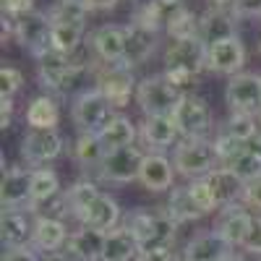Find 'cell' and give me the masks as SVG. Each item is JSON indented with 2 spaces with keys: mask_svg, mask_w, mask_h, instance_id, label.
Listing matches in <instances>:
<instances>
[{
  "mask_svg": "<svg viewBox=\"0 0 261 261\" xmlns=\"http://www.w3.org/2000/svg\"><path fill=\"white\" fill-rule=\"evenodd\" d=\"M225 102L230 113H261V76L258 73H235L225 86Z\"/></svg>",
  "mask_w": 261,
  "mask_h": 261,
  "instance_id": "obj_11",
  "label": "cell"
},
{
  "mask_svg": "<svg viewBox=\"0 0 261 261\" xmlns=\"http://www.w3.org/2000/svg\"><path fill=\"white\" fill-rule=\"evenodd\" d=\"M165 60V76L170 84H175L180 92L199 79V73L206 68V45L199 37L191 39H170V45L162 55Z\"/></svg>",
  "mask_w": 261,
  "mask_h": 261,
  "instance_id": "obj_1",
  "label": "cell"
},
{
  "mask_svg": "<svg viewBox=\"0 0 261 261\" xmlns=\"http://www.w3.org/2000/svg\"><path fill=\"white\" fill-rule=\"evenodd\" d=\"M94 81L97 89L107 97L113 107H125L130 102V97L136 94V79L130 65L125 63H102L94 68Z\"/></svg>",
  "mask_w": 261,
  "mask_h": 261,
  "instance_id": "obj_7",
  "label": "cell"
},
{
  "mask_svg": "<svg viewBox=\"0 0 261 261\" xmlns=\"http://www.w3.org/2000/svg\"><path fill=\"white\" fill-rule=\"evenodd\" d=\"M11 120H13V99L3 97V99H0V128L8 130Z\"/></svg>",
  "mask_w": 261,
  "mask_h": 261,
  "instance_id": "obj_47",
  "label": "cell"
},
{
  "mask_svg": "<svg viewBox=\"0 0 261 261\" xmlns=\"http://www.w3.org/2000/svg\"><path fill=\"white\" fill-rule=\"evenodd\" d=\"M227 134H232L235 139H241V141H253L258 139V115H251V113H230V118L225 120V128Z\"/></svg>",
  "mask_w": 261,
  "mask_h": 261,
  "instance_id": "obj_35",
  "label": "cell"
},
{
  "mask_svg": "<svg viewBox=\"0 0 261 261\" xmlns=\"http://www.w3.org/2000/svg\"><path fill=\"white\" fill-rule=\"evenodd\" d=\"M186 92H180L175 84H170L165 73L146 76L136 86V102L141 107L144 118L149 115H172L178 110V105L183 102Z\"/></svg>",
  "mask_w": 261,
  "mask_h": 261,
  "instance_id": "obj_4",
  "label": "cell"
},
{
  "mask_svg": "<svg viewBox=\"0 0 261 261\" xmlns=\"http://www.w3.org/2000/svg\"><path fill=\"white\" fill-rule=\"evenodd\" d=\"M99 193H102V191H99L92 180H79V183H73L68 191H65V196H68V206H71V217H76V220H79V214L89 206Z\"/></svg>",
  "mask_w": 261,
  "mask_h": 261,
  "instance_id": "obj_37",
  "label": "cell"
},
{
  "mask_svg": "<svg viewBox=\"0 0 261 261\" xmlns=\"http://www.w3.org/2000/svg\"><path fill=\"white\" fill-rule=\"evenodd\" d=\"M222 261H246V256H243V253H235V251H230Z\"/></svg>",
  "mask_w": 261,
  "mask_h": 261,
  "instance_id": "obj_50",
  "label": "cell"
},
{
  "mask_svg": "<svg viewBox=\"0 0 261 261\" xmlns=\"http://www.w3.org/2000/svg\"><path fill=\"white\" fill-rule=\"evenodd\" d=\"M99 141H102V146L107 151L123 149V146H134V141H136V123L130 118H125V115H115L99 134Z\"/></svg>",
  "mask_w": 261,
  "mask_h": 261,
  "instance_id": "obj_31",
  "label": "cell"
},
{
  "mask_svg": "<svg viewBox=\"0 0 261 261\" xmlns=\"http://www.w3.org/2000/svg\"><path fill=\"white\" fill-rule=\"evenodd\" d=\"M172 165H175V172L188 180H199L206 178L209 172H214L220 167V160H217L214 144L206 139H183L180 144H175V151H172Z\"/></svg>",
  "mask_w": 261,
  "mask_h": 261,
  "instance_id": "obj_3",
  "label": "cell"
},
{
  "mask_svg": "<svg viewBox=\"0 0 261 261\" xmlns=\"http://www.w3.org/2000/svg\"><path fill=\"white\" fill-rule=\"evenodd\" d=\"M209 3V8H220V11H227V8H232V3L235 0H206Z\"/></svg>",
  "mask_w": 261,
  "mask_h": 261,
  "instance_id": "obj_49",
  "label": "cell"
},
{
  "mask_svg": "<svg viewBox=\"0 0 261 261\" xmlns=\"http://www.w3.org/2000/svg\"><path fill=\"white\" fill-rule=\"evenodd\" d=\"M79 222H81V227H92V230H99V232H110L120 222V204L113 199L110 193H99L97 199L79 214Z\"/></svg>",
  "mask_w": 261,
  "mask_h": 261,
  "instance_id": "obj_16",
  "label": "cell"
},
{
  "mask_svg": "<svg viewBox=\"0 0 261 261\" xmlns=\"http://www.w3.org/2000/svg\"><path fill=\"white\" fill-rule=\"evenodd\" d=\"M24 86V73H21L16 65H3L0 68V94L13 99V94Z\"/></svg>",
  "mask_w": 261,
  "mask_h": 261,
  "instance_id": "obj_39",
  "label": "cell"
},
{
  "mask_svg": "<svg viewBox=\"0 0 261 261\" xmlns=\"http://www.w3.org/2000/svg\"><path fill=\"white\" fill-rule=\"evenodd\" d=\"M230 11L235 18H256L261 16V0H235Z\"/></svg>",
  "mask_w": 261,
  "mask_h": 261,
  "instance_id": "obj_42",
  "label": "cell"
},
{
  "mask_svg": "<svg viewBox=\"0 0 261 261\" xmlns=\"http://www.w3.org/2000/svg\"><path fill=\"white\" fill-rule=\"evenodd\" d=\"M167 34H170V39H191V37H199V16H196L188 6L180 8L175 16L170 18Z\"/></svg>",
  "mask_w": 261,
  "mask_h": 261,
  "instance_id": "obj_38",
  "label": "cell"
},
{
  "mask_svg": "<svg viewBox=\"0 0 261 261\" xmlns=\"http://www.w3.org/2000/svg\"><path fill=\"white\" fill-rule=\"evenodd\" d=\"M32 232L34 220L32 212L24 209H3V220H0V241L3 248H27L32 246Z\"/></svg>",
  "mask_w": 261,
  "mask_h": 261,
  "instance_id": "obj_15",
  "label": "cell"
},
{
  "mask_svg": "<svg viewBox=\"0 0 261 261\" xmlns=\"http://www.w3.org/2000/svg\"><path fill=\"white\" fill-rule=\"evenodd\" d=\"M92 50L99 63H123L125 58V27L102 24L92 32Z\"/></svg>",
  "mask_w": 261,
  "mask_h": 261,
  "instance_id": "obj_20",
  "label": "cell"
},
{
  "mask_svg": "<svg viewBox=\"0 0 261 261\" xmlns=\"http://www.w3.org/2000/svg\"><path fill=\"white\" fill-rule=\"evenodd\" d=\"M172 118H175V125L183 139H206V134L214 128V115L206 99L196 94H186Z\"/></svg>",
  "mask_w": 261,
  "mask_h": 261,
  "instance_id": "obj_9",
  "label": "cell"
},
{
  "mask_svg": "<svg viewBox=\"0 0 261 261\" xmlns=\"http://www.w3.org/2000/svg\"><path fill=\"white\" fill-rule=\"evenodd\" d=\"M172 178H175V165H172L165 154L160 151H151V154L144 157V165H141V175H139V183L151 191V193H162V191H172Z\"/></svg>",
  "mask_w": 261,
  "mask_h": 261,
  "instance_id": "obj_19",
  "label": "cell"
},
{
  "mask_svg": "<svg viewBox=\"0 0 261 261\" xmlns=\"http://www.w3.org/2000/svg\"><path fill=\"white\" fill-rule=\"evenodd\" d=\"M139 253H141V246L136 241V235L130 232L125 225L107 232L102 261H136Z\"/></svg>",
  "mask_w": 261,
  "mask_h": 261,
  "instance_id": "obj_27",
  "label": "cell"
},
{
  "mask_svg": "<svg viewBox=\"0 0 261 261\" xmlns=\"http://www.w3.org/2000/svg\"><path fill=\"white\" fill-rule=\"evenodd\" d=\"M34 11V0H3V18L18 21Z\"/></svg>",
  "mask_w": 261,
  "mask_h": 261,
  "instance_id": "obj_41",
  "label": "cell"
},
{
  "mask_svg": "<svg viewBox=\"0 0 261 261\" xmlns=\"http://www.w3.org/2000/svg\"><path fill=\"white\" fill-rule=\"evenodd\" d=\"M144 157L139 146H123V149H113L107 151L105 160L99 162V178L110 180V183H134L141 175V165Z\"/></svg>",
  "mask_w": 261,
  "mask_h": 261,
  "instance_id": "obj_10",
  "label": "cell"
},
{
  "mask_svg": "<svg viewBox=\"0 0 261 261\" xmlns=\"http://www.w3.org/2000/svg\"><path fill=\"white\" fill-rule=\"evenodd\" d=\"M3 261H37V256L29 246L27 248H8L3 253Z\"/></svg>",
  "mask_w": 261,
  "mask_h": 261,
  "instance_id": "obj_46",
  "label": "cell"
},
{
  "mask_svg": "<svg viewBox=\"0 0 261 261\" xmlns=\"http://www.w3.org/2000/svg\"><path fill=\"white\" fill-rule=\"evenodd\" d=\"M11 37H16L18 45L24 50H29L39 60L42 55H47L53 50V21H50L47 13L32 11L24 18L13 21V34Z\"/></svg>",
  "mask_w": 261,
  "mask_h": 261,
  "instance_id": "obj_8",
  "label": "cell"
},
{
  "mask_svg": "<svg viewBox=\"0 0 261 261\" xmlns=\"http://www.w3.org/2000/svg\"><path fill=\"white\" fill-rule=\"evenodd\" d=\"M154 50H157V32L136 27V24L125 27V58H123L125 65L134 68V65L146 63L154 55Z\"/></svg>",
  "mask_w": 261,
  "mask_h": 261,
  "instance_id": "obj_25",
  "label": "cell"
},
{
  "mask_svg": "<svg viewBox=\"0 0 261 261\" xmlns=\"http://www.w3.org/2000/svg\"><path fill=\"white\" fill-rule=\"evenodd\" d=\"M105 154H107V149L102 146L99 136H94V134H79V139L73 144V160L81 167H99Z\"/></svg>",
  "mask_w": 261,
  "mask_h": 261,
  "instance_id": "obj_33",
  "label": "cell"
},
{
  "mask_svg": "<svg viewBox=\"0 0 261 261\" xmlns=\"http://www.w3.org/2000/svg\"><path fill=\"white\" fill-rule=\"evenodd\" d=\"M243 251L251 256H261V217H253V227L243 243Z\"/></svg>",
  "mask_w": 261,
  "mask_h": 261,
  "instance_id": "obj_43",
  "label": "cell"
},
{
  "mask_svg": "<svg viewBox=\"0 0 261 261\" xmlns=\"http://www.w3.org/2000/svg\"><path fill=\"white\" fill-rule=\"evenodd\" d=\"M89 11H110L118 6V0H84Z\"/></svg>",
  "mask_w": 261,
  "mask_h": 261,
  "instance_id": "obj_48",
  "label": "cell"
},
{
  "mask_svg": "<svg viewBox=\"0 0 261 261\" xmlns=\"http://www.w3.org/2000/svg\"><path fill=\"white\" fill-rule=\"evenodd\" d=\"M60 193V178L53 167H37L32 170V201L27 206V212L37 214L39 206H45L50 199Z\"/></svg>",
  "mask_w": 261,
  "mask_h": 261,
  "instance_id": "obj_28",
  "label": "cell"
},
{
  "mask_svg": "<svg viewBox=\"0 0 261 261\" xmlns=\"http://www.w3.org/2000/svg\"><path fill=\"white\" fill-rule=\"evenodd\" d=\"M212 196H214V204H217V212L230 206V204H238V199H243V188L246 183L235 175L230 167H217L214 172L204 178Z\"/></svg>",
  "mask_w": 261,
  "mask_h": 261,
  "instance_id": "obj_23",
  "label": "cell"
},
{
  "mask_svg": "<svg viewBox=\"0 0 261 261\" xmlns=\"http://www.w3.org/2000/svg\"><path fill=\"white\" fill-rule=\"evenodd\" d=\"M37 71H39V81H42L45 89L68 94L73 86L81 81L86 65H84V60H76L73 55H60V53L50 50L47 55L39 58Z\"/></svg>",
  "mask_w": 261,
  "mask_h": 261,
  "instance_id": "obj_5",
  "label": "cell"
},
{
  "mask_svg": "<svg viewBox=\"0 0 261 261\" xmlns=\"http://www.w3.org/2000/svg\"><path fill=\"white\" fill-rule=\"evenodd\" d=\"M251 227H253V214L246 212L241 204H230V206L217 212V220H214L212 230L220 235L230 248H235V246L243 248Z\"/></svg>",
  "mask_w": 261,
  "mask_h": 261,
  "instance_id": "obj_12",
  "label": "cell"
},
{
  "mask_svg": "<svg viewBox=\"0 0 261 261\" xmlns=\"http://www.w3.org/2000/svg\"><path fill=\"white\" fill-rule=\"evenodd\" d=\"M45 261H65V258H58V256H53V258H45Z\"/></svg>",
  "mask_w": 261,
  "mask_h": 261,
  "instance_id": "obj_51",
  "label": "cell"
},
{
  "mask_svg": "<svg viewBox=\"0 0 261 261\" xmlns=\"http://www.w3.org/2000/svg\"><path fill=\"white\" fill-rule=\"evenodd\" d=\"M235 34V16L232 11H220V8H206L199 16V39L206 47L217 45V42L232 39Z\"/></svg>",
  "mask_w": 261,
  "mask_h": 261,
  "instance_id": "obj_22",
  "label": "cell"
},
{
  "mask_svg": "<svg viewBox=\"0 0 261 261\" xmlns=\"http://www.w3.org/2000/svg\"><path fill=\"white\" fill-rule=\"evenodd\" d=\"M212 144H214V151H217V160H220V167H227V165H232L238 157L243 154L251 141H241V139H235L232 134H227V130H220Z\"/></svg>",
  "mask_w": 261,
  "mask_h": 261,
  "instance_id": "obj_36",
  "label": "cell"
},
{
  "mask_svg": "<svg viewBox=\"0 0 261 261\" xmlns=\"http://www.w3.org/2000/svg\"><path fill=\"white\" fill-rule=\"evenodd\" d=\"M136 261H180L175 246L170 248H154V251H141Z\"/></svg>",
  "mask_w": 261,
  "mask_h": 261,
  "instance_id": "obj_45",
  "label": "cell"
},
{
  "mask_svg": "<svg viewBox=\"0 0 261 261\" xmlns=\"http://www.w3.org/2000/svg\"><path fill=\"white\" fill-rule=\"evenodd\" d=\"M230 253V246L222 241L214 230H204L196 232L186 251H183V261H222Z\"/></svg>",
  "mask_w": 261,
  "mask_h": 261,
  "instance_id": "obj_26",
  "label": "cell"
},
{
  "mask_svg": "<svg viewBox=\"0 0 261 261\" xmlns=\"http://www.w3.org/2000/svg\"><path fill=\"white\" fill-rule=\"evenodd\" d=\"M71 118H73V125L79 128V134L99 136L105 125L115 118V107L107 102V97L99 89H86L73 99Z\"/></svg>",
  "mask_w": 261,
  "mask_h": 261,
  "instance_id": "obj_6",
  "label": "cell"
},
{
  "mask_svg": "<svg viewBox=\"0 0 261 261\" xmlns=\"http://www.w3.org/2000/svg\"><path fill=\"white\" fill-rule=\"evenodd\" d=\"M123 225L136 235L141 251H154V248H170V246H175L178 222L167 214V209L139 206V209L125 214V222Z\"/></svg>",
  "mask_w": 261,
  "mask_h": 261,
  "instance_id": "obj_2",
  "label": "cell"
},
{
  "mask_svg": "<svg viewBox=\"0 0 261 261\" xmlns=\"http://www.w3.org/2000/svg\"><path fill=\"white\" fill-rule=\"evenodd\" d=\"M243 204H246L248 209L261 212V178L246 183V188H243Z\"/></svg>",
  "mask_w": 261,
  "mask_h": 261,
  "instance_id": "obj_44",
  "label": "cell"
},
{
  "mask_svg": "<svg viewBox=\"0 0 261 261\" xmlns=\"http://www.w3.org/2000/svg\"><path fill=\"white\" fill-rule=\"evenodd\" d=\"M246 65V47L241 37H232L225 42L206 47V68L214 73H225V76H235L241 73V68Z\"/></svg>",
  "mask_w": 261,
  "mask_h": 261,
  "instance_id": "obj_14",
  "label": "cell"
},
{
  "mask_svg": "<svg viewBox=\"0 0 261 261\" xmlns=\"http://www.w3.org/2000/svg\"><path fill=\"white\" fill-rule=\"evenodd\" d=\"M63 151V136L55 130H27L21 141V157L29 165H47L60 157Z\"/></svg>",
  "mask_w": 261,
  "mask_h": 261,
  "instance_id": "obj_13",
  "label": "cell"
},
{
  "mask_svg": "<svg viewBox=\"0 0 261 261\" xmlns=\"http://www.w3.org/2000/svg\"><path fill=\"white\" fill-rule=\"evenodd\" d=\"M89 8L84 0H58V3L47 11L53 24H65V27H81L86 29V18H89Z\"/></svg>",
  "mask_w": 261,
  "mask_h": 261,
  "instance_id": "obj_32",
  "label": "cell"
},
{
  "mask_svg": "<svg viewBox=\"0 0 261 261\" xmlns=\"http://www.w3.org/2000/svg\"><path fill=\"white\" fill-rule=\"evenodd\" d=\"M68 227H65L63 220H55V217H34V232H32V246L37 251L45 253H58L60 248L68 246Z\"/></svg>",
  "mask_w": 261,
  "mask_h": 261,
  "instance_id": "obj_21",
  "label": "cell"
},
{
  "mask_svg": "<svg viewBox=\"0 0 261 261\" xmlns=\"http://www.w3.org/2000/svg\"><path fill=\"white\" fill-rule=\"evenodd\" d=\"M60 123V107L50 94H39L27 107V125L32 130H55Z\"/></svg>",
  "mask_w": 261,
  "mask_h": 261,
  "instance_id": "obj_29",
  "label": "cell"
},
{
  "mask_svg": "<svg viewBox=\"0 0 261 261\" xmlns=\"http://www.w3.org/2000/svg\"><path fill=\"white\" fill-rule=\"evenodd\" d=\"M180 136V130L175 125V118L172 115H149L141 123V139L149 149H170L175 146Z\"/></svg>",
  "mask_w": 261,
  "mask_h": 261,
  "instance_id": "obj_24",
  "label": "cell"
},
{
  "mask_svg": "<svg viewBox=\"0 0 261 261\" xmlns=\"http://www.w3.org/2000/svg\"><path fill=\"white\" fill-rule=\"evenodd\" d=\"M81 27H65V24H53V53L60 55H76L81 47Z\"/></svg>",
  "mask_w": 261,
  "mask_h": 261,
  "instance_id": "obj_34",
  "label": "cell"
},
{
  "mask_svg": "<svg viewBox=\"0 0 261 261\" xmlns=\"http://www.w3.org/2000/svg\"><path fill=\"white\" fill-rule=\"evenodd\" d=\"M167 214H170L178 225H183V222H196V220H201V217H206V214L199 209V204L193 201L188 186H175V188L170 191Z\"/></svg>",
  "mask_w": 261,
  "mask_h": 261,
  "instance_id": "obj_30",
  "label": "cell"
},
{
  "mask_svg": "<svg viewBox=\"0 0 261 261\" xmlns=\"http://www.w3.org/2000/svg\"><path fill=\"white\" fill-rule=\"evenodd\" d=\"M105 238L107 232H99L92 227L73 230L68 238V246H65V261H102Z\"/></svg>",
  "mask_w": 261,
  "mask_h": 261,
  "instance_id": "obj_17",
  "label": "cell"
},
{
  "mask_svg": "<svg viewBox=\"0 0 261 261\" xmlns=\"http://www.w3.org/2000/svg\"><path fill=\"white\" fill-rule=\"evenodd\" d=\"M0 199H3V209H21L29 206L32 201V170L27 167H8L3 175V186H0Z\"/></svg>",
  "mask_w": 261,
  "mask_h": 261,
  "instance_id": "obj_18",
  "label": "cell"
},
{
  "mask_svg": "<svg viewBox=\"0 0 261 261\" xmlns=\"http://www.w3.org/2000/svg\"><path fill=\"white\" fill-rule=\"evenodd\" d=\"M258 125H261V113H258Z\"/></svg>",
  "mask_w": 261,
  "mask_h": 261,
  "instance_id": "obj_52",
  "label": "cell"
},
{
  "mask_svg": "<svg viewBox=\"0 0 261 261\" xmlns=\"http://www.w3.org/2000/svg\"><path fill=\"white\" fill-rule=\"evenodd\" d=\"M188 188H191L193 201L199 204V209H201L204 214H212V212L217 209V204H214V196H212V191H209V186H206V180H204V178H199V180H191V183H188Z\"/></svg>",
  "mask_w": 261,
  "mask_h": 261,
  "instance_id": "obj_40",
  "label": "cell"
}]
</instances>
